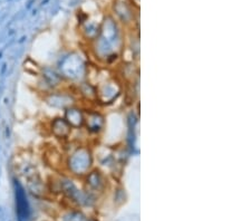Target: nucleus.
Masks as SVG:
<instances>
[{
    "mask_svg": "<svg viewBox=\"0 0 251 221\" xmlns=\"http://www.w3.org/2000/svg\"><path fill=\"white\" fill-rule=\"evenodd\" d=\"M72 126L68 124L66 120L64 119H56L54 122L51 123V132L58 139H65L70 134Z\"/></svg>",
    "mask_w": 251,
    "mask_h": 221,
    "instance_id": "f257e3e1",
    "label": "nucleus"
}]
</instances>
